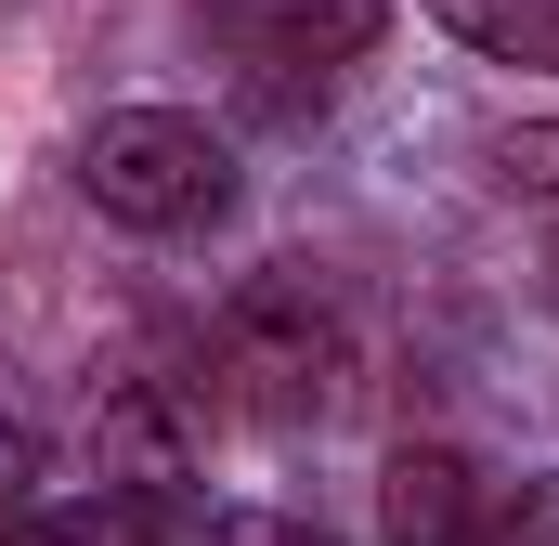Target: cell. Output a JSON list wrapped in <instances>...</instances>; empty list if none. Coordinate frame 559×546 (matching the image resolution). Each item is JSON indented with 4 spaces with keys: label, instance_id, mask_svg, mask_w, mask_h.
I'll list each match as a JSON object with an SVG mask.
<instances>
[{
    "label": "cell",
    "instance_id": "1",
    "mask_svg": "<svg viewBox=\"0 0 559 546\" xmlns=\"http://www.w3.org/2000/svg\"><path fill=\"white\" fill-rule=\"evenodd\" d=\"M79 195L118 235H195V222L235 209V143L182 105H105L79 131Z\"/></svg>",
    "mask_w": 559,
    "mask_h": 546
},
{
    "label": "cell",
    "instance_id": "2",
    "mask_svg": "<svg viewBox=\"0 0 559 546\" xmlns=\"http://www.w3.org/2000/svg\"><path fill=\"white\" fill-rule=\"evenodd\" d=\"M209 365H222V404L261 416V429L325 416L338 404V299L312 273H248L209 325Z\"/></svg>",
    "mask_w": 559,
    "mask_h": 546
},
{
    "label": "cell",
    "instance_id": "3",
    "mask_svg": "<svg viewBox=\"0 0 559 546\" xmlns=\"http://www.w3.org/2000/svg\"><path fill=\"white\" fill-rule=\"evenodd\" d=\"M209 26H222V52L248 66V92L274 118L325 105V79L378 52V0H209Z\"/></svg>",
    "mask_w": 559,
    "mask_h": 546
},
{
    "label": "cell",
    "instance_id": "4",
    "mask_svg": "<svg viewBox=\"0 0 559 546\" xmlns=\"http://www.w3.org/2000/svg\"><path fill=\"white\" fill-rule=\"evenodd\" d=\"M378 534L391 546H481L495 534V482L455 455V442H404L378 468Z\"/></svg>",
    "mask_w": 559,
    "mask_h": 546
},
{
    "label": "cell",
    "instance_id": "5",
    "mask_svg": "<svg viewBox=\"0 0 559 546\" xmlns=\"http://www.w3.org/2000/svg\"><path fill=\"white\" fill-rule=\"evenodd\" d=\"M195 495H131V482H105V495H79V508H39L13 546H195Z\"/></svg>",
    "mask_w": 559,
    "mask_h": 546
},
{
    "label": "cell",
    "instance_id": "6",
    "mask_svg": "<svg viewBox=\"0 0 559 546\" xmlns=\"http://www.w3.org/2000/svg\"><path fill=\"white\" fill-rule=\"evenodd\" d=\"M429 13L495 66H559V0H429Z\"/></svg>",
    "mask_w": 559,
    "mask_h": 546
},
{
    "label": "cell",
    "instance_id": "7",
    "mask_svg": "<svg viewBox=\"0 0 559 546\" xmlns=\"http://www.w3.org/2000/svg\"><path fill=\"white\" fill-rule=\"evenodd\" d=\"M39 508H52V442H39L26 416H0V546L26 534Z\"/></svg>",
    "mask_w": 559,
    "mask_h": 546
},
{
    "label": "cell",
    "instance_id": "8",
    "mask_svg": "<svg viewBox=\"0 0 559 546\" xmlns=\"http://www.w3.org/2000/svg\"><path fill=\"white\" fill-rule=\"evenodd\" d=\"M481 169H495L508 195H559V118H534V131H495V143H481Z\"/></svg>",
    "mask_w": 559,
    "mask_h": 546
},
{
    "label": "cell",
    "instance_id": "9",
    "mask_svg": "<svg viewBox=\"0 0 559 546\" xmlns=\"http://www.w3.org/2000/svg\"><path fill=\"white\" fill-rule=\"evenodd\" d=\"M195 546H338L325 521H299V508H222Z\"/></svg>",
    "mask_w": 559,
    "mask_h": 546
},
{
    "label": "cell",
    "instance_id": "10",
    "mask_svg": "<svg viewBox=\"0 0 559 546\" xmlns=\"http://www.w3.org/2000/svg\"><path fill=\"white\" fill-rule=\"evenodd\" d=\"M481 546H559V468L521 482V495H495V534H481Z\"/></svg>",
    "mask_w": 559,
    "mask_h": 546
}]
</instances>
